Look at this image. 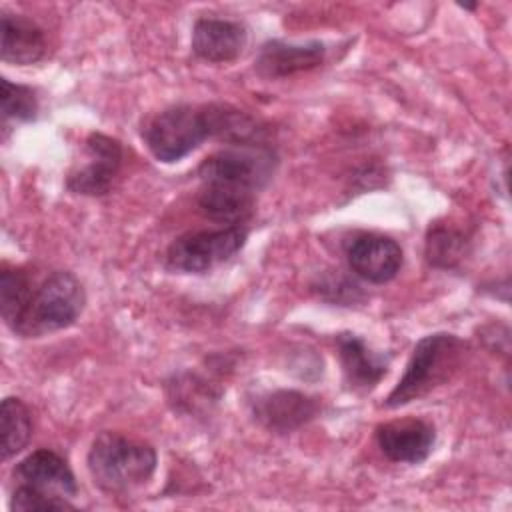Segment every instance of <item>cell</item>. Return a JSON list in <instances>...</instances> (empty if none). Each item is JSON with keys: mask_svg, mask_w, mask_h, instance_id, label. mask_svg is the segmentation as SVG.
I'll return each instance as SVG.
<instances>
[{"mask_svg": "<svg viewBox=\"0 0 512 512\" xmlns=\"http://www.w3.org/2000/svg\"><path fill=\"white\" fill-rule=\"evenodd\" d=\"M2 460L22 452L32 438V414L28 406L14 396H6L0 406Z\"/></svg>", "mask_w": 512, "mask_h": 512, "instance_id": "16", "label": "cell"}, {"mask_svg": "<svg viewBox=\"0 0 512 512\" xmlns=\"http://www.w3.org/2000/svg\"><path fill=\"white\" fill-rule=\"evenodd\" d=\"M276 168V154L262 142L228 144L210 154L198 166L200 184L220 186L236 192L258 194Z\"/></svg>", "mask_w": 512, "mask_h": 512, "instance_id": "5", "label": "cell"}, {"mask_svg": "<svg viewBox=\"0 0 512 512\" xmlns=\"http://www.w3.org/2000/svg\"><path fill=\"white\" fill-rule=\"evenodd\" d=\"M248 42L244 24L226 18H200L192 28V52L206 62H232Z\"/></svg>", "mask_w": 512, "mask_h": 512, "instance_id": "13", "label": "cell"}, {"mask_svg": "<svg viewBox=\"0 0 512 512\" xmlns=\"http://www.w3.org/2000/svg\"><path fill=\"white\" fill-rule=\"evenodd\" d=\"M468 238L462 230L434 224L426 234V260L434 268H454L466 254Z\"/></svg>", "mask_w": 512, "mask_h": 512, "instance_id": "18", "label": "cell"}, {"mask_svg": "<svg viewBox=\"0 0 512 512\" xmlns=\"http://www.w3.org/2000/svg\"><path fill=\"white\" fill-rule=\"evenodd\" d=\"M84 152L88 160L68 174L66 188L82 196L108 194L122 166V144L102 132H90L84 140Z\"/></svg>", "mask_w": 512, "mask_h": 512, "instance_id": "7", "label": "cell"}, {"mask_svg": "<svg viewBox=\"0 0 512 512\" xmlns=\"http://www.w3.org/2000/svg\"><path fill=\"white\" fill-rule=\"evenodd\" d=\"M2 60L6 64L28 66L44 58L46 34L30 18L22 14H2Z\"/></svg>", "mask_w": 512, "mask_h": 512, "instance_id": "15", "label": "cell"}, {"mask_svg": "<svg viewBox=\"0 0 512 512\" xmlns=\"http://www.w3.org/2000/svg\"><path fill=\"white\" fill-rule=\"evenodd\" d=\"M86 464L100 490L124 494L152 478L158 456L148 442L104 430L92 440Z\"/></svg>", "mask_w": 512, "mask_h": 512, "instance_id": "2", "label": "cell"}, {"mask_svg": "<svg viewBox=\"0 0 512 512\" xmlns=\"http://www.w3.org/2000/svg\"><path fill=\"white\" fill-rule=\"evenodd\" d=\"M344 380L352 390H372L388 372V358L374 352L358 334L342 332L336 336Z\"/></svg>", "mask_w": 512, "mask_h": 512, "instance_id": "14", "label": "cell"}, {"mask_svg": "<svg viewBox=\"0 0 512 512\" xmlns=\"http://www.w3.org/2000/svg\"><path fill=\"white\" fill-rule=\"evenodd\" d=\"M320 412V402L298 390H272L258 396L252 404V416L266 430L288 434L308 424Z\"/></svg>", "mask_w": 512, "mask_h": 512, "instance_id": "10", "label": "cell"}, {"mask_svg": "<svg viewBox=\"0 0 512 512\" xmlns=\"http://www.w3.org/2000/svg\"><path fill=\"white\" fill-rule=\"evenodd\" d=\"M34 278L24 268H8L4 266L0 272V308L4 324L12 330L18 320L22 318L32 292H34Z\"/></svg>", "mask_w": 512, "mask_h": 512, "instance_id": "17", "label": "cell"}, {"mask_svg": "<svg viewBox=\"0 0 512 512\" xmlns=\"http://www.w3.org/2000/svg\"><path fill=\"white\" fill-rule=\"evenodd\" d=\"M10 510H14V512H52V510H76V506L64 496H52V494H44L40 490L24 486V484H16L12 498H10Z\"/></svg>", "mask_w": 512, "mask_h": 512, "instance_id": "20", "label": "cell"}, {"mask_svg": "<svg viewBox=\"0 0 512 512\" xmlns=\"http://www.w3.org/2000/svg\"><path fill=\"white\" fill-rule=\"evenodd\" d=\"M346 260L358 278L370 284H386L400 272L404 252L390 236L362 232L346 244Z\"/></svg>", "mask_w": 512, "mask_h": 512, "instance_id": "8", "label": "cell"}, {"mask_svg": "<svg viewBox=\"0 0 512 512\" xmlns=\"http://www.w3.org/2000/svg\"><path fill=\"white\" fill-rule=\"evenodd\" d=\"M86 304L80 280L68 270H56L46 276L32 292V298L12 328L22 338H38L72 326Z\"/></svg>", "mask_w": 512, "mask_h": 512, "instance_id": "4", "label": "cell"}, {"mask_svg": "<svg viewBox=\"0 0 512 512\" xmlns=\"http://www.w3.org/2000/svg\"><path fill=\"white\" fill-rule=\"evenodd\" d=\"M2 118L4 120H16V122H30L36 120L40 104L36 98V92L30 86L14 84L8 78H2Z\"/></svg>", "mask_w": 512, "mask_h": 512, "instance_id": "19", "label": "cell"}, {"mask_svg": "<svg viewBox=\"0 0 512 512\" xmlns=\"http://www.w3.org/2000/svg\"><path fill=\"white\" fill-rule=\"evenodd\" d=\"M376 444L380 452L398 464L424 462L436 442L434 424L422 418H398L376 428Z\"/></svg>", "mask_w": 512, "mask_h": 512, "instance_id": "9", "label": "cell"}, {"mask_svg": "<svg viewBox=\"0 0 512 512\" xmlns=\"http://www.w3.org/2000/svg\"><path fill=\"white\" fill-rule=\"evenodd\" d=\"M234 116L236 108L226 104H174L146 120L142 138L156 160L172 164L210 138L226 142Z\"/></svg>", "mask_w": 512, "mask_h": 512, "instance_id": "1", "label": "cell"}, {"mask_svg": "<svg viewBox=\"0 0 512 512\" xmlns=\"http://www.w3.org/2000/svg\"><path fill=\"white\" fill-rule=\"evenodd\" d=\"M246 226H222L178 236L166 250V266L176 272L204 274L228 262L246 244Z\"/></svg>", "mask_w": 512, "mask_h": 512, "instance_id": "6", "label": "cell"}, {"mask_svg": "<svg viewBox=\"0 0 512 512\" xmlns=\"http://www.w3.org/2000/svg\"><path fill=\"white\" fill-rule=\"evenodd\" d=\"M14 480L44 494L72 498L78 494L76 476L68 462L54 450L40 448L20 460L14 468Z\"/></svg>", "mask_w": 512, "mask_h": 512, "instance_id": "11", "label": "cell"}, {"mask_svg": "<svg viewBox=\"0 0 512 512\" xmlns=\"http://www.w3.org/2000/svg\"><path fill=\"white\" fill-rule=\"evenodd\" d=\"M466 342L456 334L436 332L420 338L410 354L406 370L392 392L386 396V408H400L426 396L446 384L462 366Z\"/></svg>", "mask_w": 512, "mask_h": 512, "instance_id": "3", "label": "cell"}, {"mask_svg": "<svg viewBox=\"0 0 512 512\" xmlns=\"http://www.w3.org/2000/svg\"><path fill=\"white\" fill-rule=\"evenodd\" d=\"M326 58V46L318 40L304 44L268 40L260 46L256 54V72L264 78H286L298 72L312 70L320 66Z\"/></svg>", "mask_w": 512, "mask_h": 512, "instance_id": "12", "label": "cell"}]
</instances>
